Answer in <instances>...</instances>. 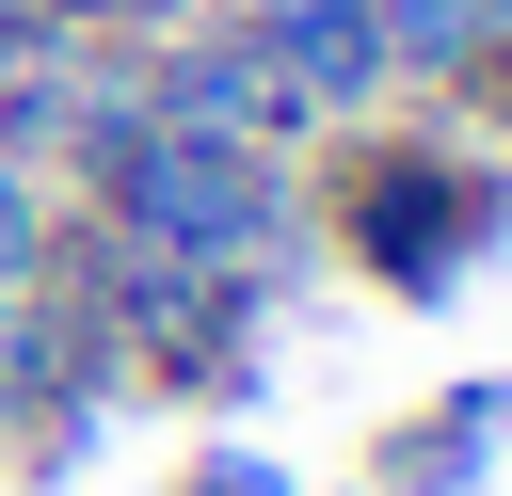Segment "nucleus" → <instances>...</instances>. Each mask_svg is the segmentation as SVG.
Instances as JSON below:
<instances>
[{"label": "nucleus", "instance_id": "nucleus-6", "mask_svg": "<svg viewBox=\"0 0 512 496\" xmlns=\"http://www.w3.org/2000/svg\"><path fill=\"white\" fill-rule=\"evenodd\" d=\"M368 48H384V112H448L480 80V0H368Z\"/></svg>", "mask_w": 512, "mask_h": 496}, {"label": "nucleus", "instance_id": "nucleus-7", "mask_svg": "<svg viewBox=\"0 0 512 496\" xmlns=\"http://www.w3.org/2000/svg\"><path fill=\"white\" fill-rule=\"evenodd\" d=\"M48 240H64V192L0 144V288H32V272H48Z\"/></svg>", "mask_w": 512, "mask_h": 496}, {"label": "nucleus", "instance_id": "nucleus-8", "mask_svg": "<svg viewBox=\"0 0 512 496\" xmlns=\"http://www.w3.org/2000/svg\"><path fill=\"white\" fill-rule=\"evenodd\" d=\"M176 496H304V480H288L272 448H192V464H176Z\"/></svg>", "mask_w": 512, "mask_h": 496}, {"label": "nucleus", "instance_id": "nucleus-2", "mask_svg": "<svg viewBox=\"0 0 512 496\" xmlns=\"http://www.w3.org/2000/svg\"><path fill=\"white\" fill-rule=\"evenodd\" d=\"M64 208H96L112 240L240 288V304H288L320 272V208H304V144H224V128H128Z\"/></svg>", "mask_w": 512, "mask_h": 496}, {"label": "nucleus", "instance_id": "nucleus-1", "mask_svg": "<svg viewBox=\"0 0 512 496\" xmlns=\"http://www.w3.org/2000/svg\"><path fill=\"white\" fill-rule=\"evenodd\" d=\"M304 208H320V256L352 288L448 304L512 240V144H480L464 112H368L336 144H304Z\"/></svg>", "mask_w": 512, "mask_h": 496}, {"label": "nucleus", "instance_id": "nucleus-4", "mask_svg": "<svg viewBox=\"0 0 512 496\" xmlns=\"http://www.w3.org/2000/svg\"><path fill=\"white\" fill-rule=\"evenodd\" d=\"M240 32H256V64L288 80V112H304V144H336V128H368L384 112V48H368V0H224Z\"/></svg>", "mask_w": 512, "mask_h": 496}, {"label": "nucleus", "instance_id": "nucleus-9", "mask_svg": "<svg viewBox=\"0 0 512 496\" xmlns=\"http://www.w3.org/2000/svg\"><path fill=\"white\" fill-rule=\"evenodd\" d=\"M208 0H64V32H112V48H160V32H192Z\"/></svg>", "mask_w": 512, "mask_h": 496}, {"label": "nucleus", "instance_id": "nucleus-5", "mask_svg": "<svg viewBox=\"0 0 512 496\" xmlns=\"http://www.w3.org/2000/svg\"><path fill=\"white\" fill-rule=\"evenodd\" d=\"M496 464H512V368H480V384L368 432V496H480Z\"/></svg>", "mask_w": 512, "mask_h": 496}, {"label": "nucleus", "instance_id": "nucleus-10", "mask_svg": "<svg viewBox=\"0 0 512 496\" xmlns=\"http://www.w3.org/2000/svg\"><path fill=\"white\" fill-rule=\"evenodd\" d=\"M48 16H64V0H0V48H16V32H48Z\"/></svg>", "mask_w": 512, "mask_h": 496}, {"label": "nucleus", "instance_id": "nucleus-3", "mask_svg": "<svg viewBox=\"0 0 512 496\" xmlns=\"http://www.w3.org/2000/svg\"><path fill=\"white\" fill-rule=\"evenodd\" d=\"M144 112L160 128H224V144H304V112H288V80L256 64V32L208 0L192 32H160L144 48Z\"/></svg>", "mask_w": 512, "mask_h": 496}]
</instances>
